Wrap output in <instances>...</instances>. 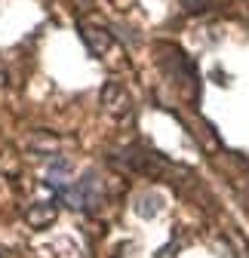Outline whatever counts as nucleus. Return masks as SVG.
<instances>
[{
	"label": "nucleus",
	"mask_w": 249,
	"mask_h": 258,
	"mask_svg": "<svg viewBox=\"0 0 249 258\" xmlns=\"http://www.w3.org/2000/svg\"><path fill=\"white\" fill-rule=\"evenodd\" d=\"M65 197L71 200V206H74V209H92V206L102 200L99 178H96V175L80 178V184H77V187H68V190H65Z\"/></svg>",
	"instance_id": "f257e3e1"
},
{
	"label": "nucleus",
	"mask_w": 249,
	"mask_h": 258,
	"mask_svg": "<svg viewBox=\"0 0 249 258\" xmlns=\"http://www.w3.org/2000/svg\"><path fill=\"white\" fill-rule=\"evenodd\" d=\"M80 34H83L89 52H92V55H99V58H105V52L114 46L111 34H108V31H102V28H96V25H86V22H83V25H80Z\"/></svg>",
	"instance_id": "f03ea898"
},
{
	"label": "nucleus",
	"mask_w": 249,
	"mask_h": 258,
	"mask_svg": "<svg viewBox=\"0 0 249 258\" xmlns=\"http://www.w3.org/2000/svg\"><path fill=\"white\" fill-rule=\"evenodd\" d=\"M58 218V206L55 203H34L28 212H25V221L31 224L34 231H43V228H49V224Z\"/></svg>",
	"instance_id": "7ed1b4c3"
},
{
	"label": "nucleus",
	"mask_w": 249,
	"mask_h": 258,
	"mask_svg": "<svg viewBox=\"0 0 249 258\" xmlns=\"http://www.w3.org/2000/svg\"><path fill=\"white\" fill-rule=\"evenodd\" d=\"M157 209H160V197H157V194H145V197H142V206H136V212L145 215V218L157 215Z\"/></svg>",
	"instance_id": "20e7f679"
},
{
	"label": "nucleus",
	"mask_w": 249,
	"mask_h": 258,
	"mask_svg": "<svg viewBox=\"0 0 249 258\" xmlns=\"http://www.w3.org/2000/svg\"><path fill=\"white\" fill-rule=\"evenodd\" d=\"M215 0H184V10H191V13H200L206 7H212Z\"/></svg>",
	"instance_id": "39448f33"
}]
</instances>
